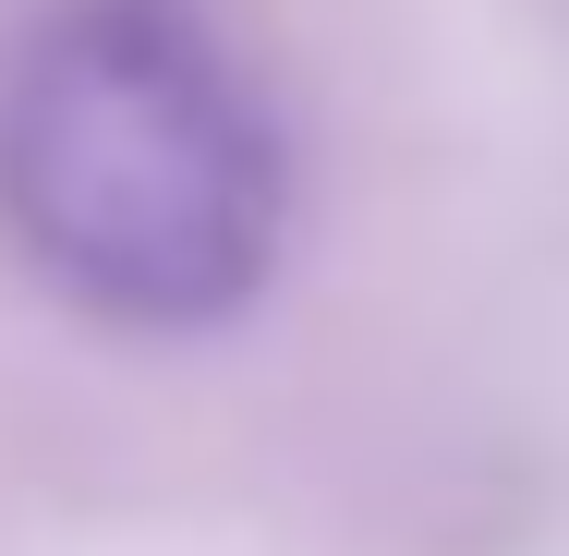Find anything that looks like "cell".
I'll use <instances>...</instances> for the list:
<instances>
[{
    "mask_svg": "<svg viewBox=\"0 0 569 556\" xmlns=\"http://www.w3.org/2000/svg\"><path fill=\"white\" fill-rule=\"evenodd\" d=\"M0 206L110 327H219L279 266V133L194 0H73L0 98Z\"/></svg>",
    "mask_w": 569,
    "mask_h": 556,
    "instance_id": "obj_1",
    "label": "cell"
}]
</instances>
